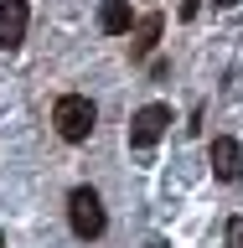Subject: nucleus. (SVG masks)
<instances>
[{"label":"nucleus","mask_w":243,"mask_h":248,"mask_svg":"<svg viewBox=\"0 0 243 248\" xmlns=\"http://www.w3.org/2000/svg\"><path fill=\"white\" fill-rule=\"evenodd\" d=\"M93 124H98V108L83 98V93H62L57 108H52V129H57L67 145H83L93 135Z\"/></svg>","instance_id":"1"},{"label":"nucleus","mask_w":243,"mask_h":248,"mask_svg":"<svg viewBox=\"0 0 243 248\" xmlns=\"http://www.w3.org/2000/svg\"><path fill=\"white\" fill-rule=\"evenodd\" d=\"M67 222H73V232L88 243V238H104L109 217H104V202H98V191L93 186H78L73 197H67Z\"/></svg>","instance_id":"2"},{"label":"nucleus","mask_w":243,"mask_h":248,"mask_svg":"<svg viewBox=\"0 0 243 248\" xmlns=\"http://www.w3.org/2000/svg\"><path fill=\"white\" fill-rule=\"evenodd\" d=\"M166 129H171V108L166 104H145L135 119H130V145H135V150H150Z\"/></svg>","instance_id":"3"},{"label":"nucleus","mask_w":243,"mask_h":248,"mask_svg":"<svg viewBox=\"0 0 243 248\" xmlns=\"http://www.w3.org/2000/svg\"><path fill=\"white\" fill-rule=\"evenodd\" d=\"M207 160H212V176H217V181H238V176H243V145H238V140H228V135L212 140Z\"/></svg>","instance_id":"4"},{"label":"nucleus","mask_w":243,"mask_h":248,"mask_svg":"<svg viewBox=\"0 0 243 248\" xmlns=\"http://www.w3.org/2000/svg\"><path fill=\"white\" fill-rule=\"evenodd\" d=\"M26 26H31L26 0H0V46H5V52L26 42Z\"/></svg>","instance_id":"5"},{"label":"nucleus","mask_w":243,"mask_h":248,"mask_svg":"<svg viewBox=\"0 0 243 248\" xmlns=\"http://www.w3.org/2000/svg\"><path fill=\"white\" fill-rule=\"evenodd\" d=\"M161 26H166V21H161V16H140V21H135V42H130V57H150V52H155V42H161Z\"/></svg>","instance_id":"6"},{"label":"nucleus","mask_w":243,"mask_h":248,"mask_svg":"<svg viewBox=\"0 0 243 248\" xmlns=\"http://www.w3.org/2000/svg\"><path fill=\"white\" fill-rule=\"evenodd\" d=\"M98 26H104L109 36H124V31H130V5H124V0H104V11H98Z\"/></svg>","instance_id":"7"},{"label":"nucleus","mask_w":243,"mask_h":248,"mask_svg":"<svg viewBox=\"0 0 243 248\" xmlns=\"http://www.w3.org/2000/svg\"><path fill=\"white\" fill-rule=\"evenodd\" d=\"M197 11H202V0H176V16H181V21H192Z\"/></svg>","instance_id":"8"},{"label":"nucleus","mask_w":243,"mask_h":248,"mask_svg":"<svg viewBox=\"0 0 243 248\" xmlns=\"http://www.w3.org/2000/svg\"><path fill=\"white\" fill-rule=\"evenodd\" d=\"M228 248H243V217H238V222L228 228Z\"/></svg>","instance_id":"9"},{"label":"nucleus","mask_w":243,"mask_h":248,"mask_svg":"<svg viewBox=\"0 0 243 248\" xmlns=\"http://www.w3.org/2000/svg\"><path fill=\"white\" fill-rule=\"evenodd\" d=\"M0 248H5V238H0Z\"/></svg>","instance_id":"10"}]
</instances>
